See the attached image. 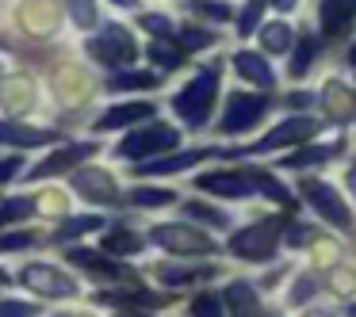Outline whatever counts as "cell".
I'll use <instances>...</instances> for the list:
<instances>
[{
    "label": "cell",
    "mask_w": 356,
    "mask_h": 317,
    "mask_svg": "<svg viewBox=\"0 0 356 317\" xmlns=\"http://www.w3.org/2000/svg\"><path fill=\"white\" fill-rule=\"evenodd\" d=\"M215 96H218V65H207V69H200V73H195V77L177 92L172 111H177V115L184 119L188 126H195V130H200V126L211 119Z\"/></svg>",
    "instance_id": "1"
},
{
    "label": "cell",
    "mask_w": 356,
    "mask_h": 317,
    "mask_svg": "<svg viewBox=\"0 0 356 317\" xmlns=\"http://www.w3.org/2000/svg\"><path fill=\"white\" fill-rule=\"evenodd\" d=\"M276 237H280V222L276 218H264V222H253L249 230L234 233L230 252L241 256V260H268L276 252Z\"/></svg>",
    "instance_id": "2"
},
{
    "label": "cell",
    "mask_w": 356,
    "mask_h": 317,
    "mask_svg": "<svg viewBox=\"0 0 356 317\" xmlns=\"http://www.w3.org/2000/svg\"><path fill=\"white\" fill-rule=\"evenodd\" d=\"M177 146V130L165 123H154V126H142V130L127 134L123 146H119V157L127 161H138V157H154V153H165V149Z\"/></svg>",
    "instance_id": "3"
},
{
    "label": "cell",
    "mask_w": 356,
    "mask_h": 317,
    "mask_svg": "<svg viewBox=\"0 0 356 317\" xmlns=\"http://www.w3.org/2000/svg\"><path fill=\"white\" fill-rule=\"evenodd\" d=\"M268 111V96H249V92H234L226 100V115H222V130L226 134H245L249 126H257V119Z\"/></svg>",
    "instance_id": "4"
},
{
    "label": "cell",
    "mask_w": 356,
    "mask_h": 317,
    "mask_svg": "<svg viewBox=\"0 0 356 317\" xmlns=\"http://www.w3.org/2000/svg\"><path fill=\"white\" fill-rule=\"evenodd\" d=\"M154 241L161 248H169V252H177V256H211V252H215L211 237L195 233L192 225H157Z\"/></svg>",
    "instance_id": "5"
},
{
    "label": "cell",
    "mask_w": 356,
    "mask_h": 317,
    "mask_svg": "<svg viewBox=\"0 0 356 317\" xmlns=\"http://www.w3.org/2000/svg\"><path fill=\"white\" fill-rule=\"evenodd\" d=\"M19 283L39 291V294H47V298H70V294H77V283H73L65 271L50 268V264H27V268L19 271Z\"/></svg>",
    "instance_id": "6"
},
{
    "label": "cell",
    "mask_w": 356,
    "mask_h": 317,
    "mask_svg": "<svg viewBox=\"0 0 356 317\" xmlns=\"http://www.w3.org/2000/svg\"><path fill=\"white\" fill-rule=\"evenodd\" d=\"M88 54H92L96 62H104V65H127V62H134L138 46H134V39H131L127 27H108L100 39L88 42Z\"/></svg>",
    "instance_id": "7"
},
{
    "label": "cell",
    "mask_w": 356,
    "mask_h": 317,
    "mask_svg": "<svg viewBox=\"0 0 356 317\" xmlns=\"http://www.w3.org/2000/svg\"><path fill=\"white\" fill-rule=\"evenodd\" d=\"M302 195H307V203H310V207H314L330 225H337V230H353V218H348L345 199H341V195L333 191L330 184H318V180H310V184H302Z\"/></svg>",
    "instance_id": "8"
},
{
    "label": "cell",
    "mask_w": 356,
    "mask_h": 317,
    "mask_svg": "<svg viewBox=\"0 0 356 317\" xmlns=\"http://www.w3.org/2000/svg\"><path fill=\"white\" fill-rule=\"evenodd\" d=\"M73 187H77V195L81 199H88V203H115V180L108 176L104 169H85V172H77L73 176Z\"/></svg>",
    "instance_id": "9"
},
{
    "label": "cell",
    "mask_w": 356,
    "mask_h": 317,
    "mask_svg": "<svg viewBox=\"0 0 356 317\" xmlns=\"http://www.w3.org/2000/svg\"><path fill=\"white\" fill-rule=\"evenodd\" d=\"M318 126H314V119H284V123L276 126V130L268 134V138H261L257 142V153H264V149H280V146H291V142H307L310 134H314Z\"/></svg>",
    "instance_id": "10"
},
{
    "label": "cell",
    "mask_w": 356,
    "mask_h": 317,
    "mask_svg": "<svg viewBox=\"0 0 356 317\" xmlns=\"http://www.w3.org/2000/svg\"><path fill=\"white\" fill-rule=\"evenodd\" d=\"M249 184H253V180L238 176V172H207V176H200V184H195V187L207 191V195H222V199H245Z\"/></svg>",
    "instance_id": "11"
},
{
    "label": "cell",
    "mask_w": 356,
    "mask_h": 317,
    "mask_svg": "<svg viewBox=\"0 0 356 317\" xmlns=\"http://www.w3.org/2000/svg\"><path fill=\"white\" fill-rule=\"evenodd\" d=\"M203 157H222L218 149H188V153H177V157H161V161H149L142 164V176H165V172H184L192 164H200Z\"/></svg>",
    "instance_id": "12"
},
{
    "label": "cell",
    "mask_w": 356,
    "mask_h": 317,
    "mask_svg": "<svg viewBox=\"0 0 356 317\" xmlns=\"http://www.w3.org/2000/svg\"><path fill=\"white\" fill-rule=\"evenodd\" d=\"M154 115L149 103H123V108H111L96 119V130H119V126H131V123H142V119Z\"/></svg>",
    "instance_id": "13"
},
{
    "label": "cell",
    "mask_w": 356,
    "mask_h": 317,
    "mask_svg": "<svg viewBox=\"0 0 356 317\" xmlns=\"http://www.w3.org/2000/svg\"><path fill=\"white\" fill-rule=\"evenodd\" d=\"M234 69H238L245 80L261 85V88H272V85H276V77H272L264 54H249V50H241V54H234Z\"/></svg>",
    "instance_id": "14"
},
{
    "label": "cell",
    "mask_w": 356,
    "mask_h": 317,
    "mask_svg": "<svg viewBox=\"0 0 356 317\" xmlns=\"http://www.w3.org/2000/svg\"><path fill=\"white\" fill-rule=\"evenodd\" d=\"M322 27L325 35H337L341 27H348V19H356V0H322Z\"/></svg>",
    "instance_id": "15"
},
{
    "label": "cell",
    "mask_w": 356,
    "mask_h": 317,
    "mask_svg": "<svg viewBox=\"0 0 356 317\" xmlns=\"http://www.w3.org/2000/svg\"><path fill=\"white\" fill-rule=\"evenodd\" d=\"M54 138L50 130H31L19 123H0V146H47Z\"/></svg>",
    "instance_id": "16"
},
{
    "label": "cell",
    "mask_w": 356,
    "mask_h": 317,
    "mask_svg": "<svg viewBox=\"0 0 356 317\" xmlns=\"http://www.w3.org/2000/svg\"><path fill=\"white\" fill-rule=\"evenodd\" d=\"M88 153H96V146H65V149H58L54 157H47V161L35 169V176H54V172H62V169H70V164H77L81 157H88Z\"/></svg>",
    "instance_id": "17"
},
{
    "label": "cell",
    "mask_w": 356,
    "mask_h": 317,
    "mask_svg": "<svg viewBox=\"0 0 356 317\" xmlns=\"http://www.w3.org/2000/svg\"><path fill=\"white\" fill-rule=\"evenodd\" d=\"M142 248V237L138 233H131V230H111L108 237H104V252H115V256H131V252H138Z\"/></svg>",
    "instance_id": "18"
},
{
    "label": "cell",
    "mask_w": 356,
    "mask_h": 317,
    "mask_svg": "<svg viewBox=\"0 0 356 317\" xmlns=\"http://www.w3.org/2000/svg\"><path fill=\"white\" fill-rule=\"evenodd\" d=\"M226 302H230L234 314H257V294H253V286L241 283V279L226 286Z\"/></svg>",
    "instance_id": "19"
},
{
    "label": "cell",
    "mask_w": 356,
    "mask_h": 317,
    "mask_svg": "<svg viewBox=\"0 0 356 317\" xmlns=\"http://www.w3.org/2000/svg\"><path fill=\"white\" fill-rule=\"evenodd\" d=\"M337 142H333V146H322V149H302V153H291V157H284V169H307V164H322V161H330L333 153H337Z\"/></svg>",
    "instance_id": "20"
},
{
    "label": "cell",
    "mask_w": 356,
    "mask_h": 317,
    "mask_svg": "<svg viewBox=\"0 0 356 317\" xmlns=\"http://www.w3.org/2000/svg\"><path fill=\"white\" fill-rule=\"evenodd\" d=\"M261 46L272 50V54H284V50L291 46V27H284V24H264V27H261Z\"/></svg>",
    "instance_id": "21"
},
{
    "label": "cell",
    "mask_w": 356,
    "mask_h": 317,
    "mask_svg": "<svg viewBox=\"0 0 356 317\" xmlns=\"http://www.w3.org/2000/svg\"><path fill=\"white\" fill-rule=\"evenodd\" d=\"M184 214H188V218H195V222H203V225H211V230H226V222H230V218H226L222 210L207 207V203H188Z\"/></svg>",
    "instance_id": "22"
},
{
    "label": "cell",
    "mask_w": 356,
    "mask_h": 317,
    "mask_svg": "<svg viewBox=\"0 0 356 317\" xmlns=\"http://www.w3.org/2000/svg\"><path fill=\"white\" fill-rule=\"evenodd\" d=\"M249 180L257 184V191H264L268 199H276V203H291V191H287L280 180H272L268 172H249Z\"/></svg>",
    "instance_id": "23"
},
{
    "label": "cell",
    "mask_w": 356,
    "mask_h": 317,
    "mask_svg": "<svg viewBox=\"0 0 356 317\" xmlns=\"http://www.w3.org/2000/svg\"><path fill=\"white\" fill-rule=\"evenodd\" d=\"M70 260L73 264H85V268H92V271H104V275H123L111 260H100V256L85 252V248H70Z\"/></svg>",
    "instance_id": "24"
},
{
    "label": "cell",
    "mask_w": 356,
    "mask_h": 317,
    "mask_svg": "<svg viewBox=\"0 0 356 317\" xmlns=\"http://www.w3.org/2000/svg\"><path fill=\"white\" fill-rule=\"evenodd\" d=\"M314 54H318V39H302L295 58H291V77H302L310 69V62H314Z\"/></svg>",
    "instance_id": "25"
},
{
    "label": "cell",
    "mask_w": 356,
    "mask_h": 317,
    "mask_svg": "<svg viewBox=\"0 0 356 317\" xmlns=\"http://www.w3.org/2000/svg\"><path fill=\"white\" fill-rule=\"evenodd\" d=\"M31 214V199H8V203H0V225H8V222H19V218Z\"/></svg>",
    "instance_id": "26"
},
{
    "label": "cell",
    "mask_w": 356,
    "mask_h": 317,
    "mask_svg": "<svg viewBox=\"0 0 356 317\" xmlns=\"http://www.w3.org/2000/svg\"><path fill=\"white\" fill-rule=\"evenodd\" d=\"M154 85H157L154 73H123V77L111 80V88H115V92H123V88H154Z\"/></svg>",
    "instance_id": "27"
},
{
    "label": "cell",
    "mask_w": 356,
    "mask_h": 317,
    "mask_svg": "<svg viewBox=\"0 0 356 317\" xmlns=\"http://www.w3.org/2000/svg\"><path fill=\"white\" fill-rule=\"evenodd\" d=\"M104 218L96 214H85V218H70V222L62 225V237H77V233H88V230H100Z\"/></svg>",
    "instance_id": "28"
},
{
    "label": "cell",
    "mask_w": 356,
    "mask_h": 317,
    "mask_svg": "<svg viewBox=\"0 0 356 317\" xmlns=\"http://www.w3.org/2000/svg\"><path fill=\"white\" fill-rule=\"evenodd\" d=\"M131 203H138V207H165V203H172V191H149V187H138V191H131Z\"/></svg>",
    "instance_id": "29"
},
{
    "label": "cell",
    "mask_w": 356,
    "mask_h": 317,
    "mask_svg": "<svg viewBox=\"0 0 356 317\" xmlns=\"http://www.w3.org/2000/svg\"><path fill=\"white\" fill-rule=\"evenodd\" d=\"M192 8L200 12V16H207V19H230V8H226L222 0H192Z\"/></svg>",
    "instance_id": "30"
},
{
    "label": "cell",
    "mask_w": 356,
    "mask_h": 317,
    "mask_svg": "<svg viewBox=\"0 0 356 317\" xmlns=\"http://www.w3.org/2000/svg\"><path fill=\"white\" fill-rule=\"evenodd\" d=\"M70 12H73V24H77V27H92L96 24L92 0H70Z\"/></svg>",
    "instance_id": "31"
},
{
    "label": "cell",
    "mask_w": 356,
    "mask_h": 317,
    "mask_svg": "<svg viewBox=\"0 0 356 317\" xmlns=\"http://www.w3.org/2000/svg\"><path fill=\"white\" fill-rule=\"evenodd\" d=\"M157 275H161L165 283H172V286H184V283H192L200 271L195 268H157Z\"/></svg>",
    "instance_id": "32"
},
{
    "label": "cell",
    "mask_w": 356,
    "mask_h": 317,
    "mask_svg": "<svg viewBox=\"0 0 356 317\" xmlns=\"http://www.w3.org/2000/svg\"><path fill=\"white\" fill-rule=\"evenodd\" d=\"M264 4L268 0H249V8H245V16H241V35H253V27H257V19H261V12H264Z\"/></svg>",
    "instance_id": "33"
},
{
    "label": "cell",
    "mask_w": 356,
    "mask_h": 317,
    "mask_svg": "<svg viewBox=\"0 0 356 317\" xmlns=\"http://www.w3.org/2000/svg\"><path fill=\"white\" fill-rule=\"evenodd\" d=\"M180 42H184L188 50H200V46H211V42H215V35L200 31V27H188V31L180 35Z\"/></svg>",
    "instance_id": "34"
},
{
    "label": "cell",
    "mask_w": 356,
    "mask_h": 317,
    "mask_svg": "<svg viewBox=\"0 0 356 317\" xmlns=\"http://www.w3.org/2000/svg\"><path fill=\"white\" fill-rule=\"evenodd\" d=\"M27 245H35L31 233H8V237H0V252H19Z\"/></svg>",
    "instance_id": "35"
},
{
    "label": "cell",
    "mask_w": 356,
    "mask_h": 317,
    "mask_svg": "<svg viewBox=\"0 0 356 317\" xmlns=\"http://www.w3.org/2000/svg\"><path fill=\"white\" fill-rule=\"evenodd\" d=\"M353 286H356V275H353L348 268H337V271H333V283H330L333 294H348Z\"/></svg>",
    "instance_id": "36"
},
{
    "label": "cell",
    "mask_w": 356,
    "mask_h": 317,
    "mask_svg": "<svg viewBox=\"0 0 356 317\" xmlns=\"http://www.w3.org/2000/svg\"><path fill=\"white\" fill-rule=\"evenodd\" d=\"M149 58H154V62H161L165 69H177V50L161 46V42H154V46H149Z\"/></svg>",
    "instance_id": "37"
},
{
    "label": "cell",
    "mask_w": 356,
    "mask_h": 317,
    "mask_svg": "<svg viewBox=\"0 0 356 317\" xmlns=\"http://www.w3.org/2000/svg\"><path fill=\"white\" fill-rule=\"evenodd\" d=\"M142 27L157 31L161 39H172V24H169V19H161V16H146V19H142Z\"/></svg>",
    "instance_id": "38"
},
{
    "label": "cell",
    "mask_w": 356,
    "mask_h": 317,
    "mask_svg": "<svg viewBox=\"0 0 356 317\" xmlns=\"http://www.w3.org/2000/svg\"><path fill=\"white\" fill-rule=\"evenodd\" d=\"M314 286H318V279H314V275H302V283H299V286H295V291H291V298H295V302L310 298V294H314Z\"/></svg>",
    "instance_id": "39"
},
{
    "label": "cell",
    "mask_w": 356,
    "mask_h": 317,
    "mask_svg": "<svg viewBox=\"0 0 356 317\" xmlns=\"http://www.w3.org/2000/svg\"><path fill=\"white\" fill-rule=\"evenodd\" d=\"M16 314H35V306H24V302H0V317H16Z\"/></svg>",
    "instance_id": "40"
},
{
    "label": "cell",
    "mask_w": 356,
    "mask_h": 317,
    "mask_svg": "<svg viewBox=\"0 0 356 317\" xmlns=\"http://www.w3.org/2000/svg\"><path fill=\"white\" fill-rule=\"evenodd\" d=\"M192 309H195V314H207V317H211V314H218V302L211 298V294H200V298H195V306H192Z\"/></svg>",
    "instance_id": "41"
},
{
    "label": "cell",
    "mask_w": 356,
    "mask_h": 317,
    "mask_svg": "<svg viewBox=\"0 0 356 317\" xmlns=\"http://www.w3.org/2000/svg\"><path fill=\"white\" fill-rule=\"evenodd\" d=\"M272 4H276V8H280V12H291V8H295V4H299V0H272Z\"/></svg>",
    "instance_id": "42"
},
{
    "label": "cell",
    "mask_w": 356,
    "mask_h": 317,
    "mask_svg": "<svg viewBox=\"0 0 356 317\" xmlns=\"http://www.w3.org/2000/svg\"><path fill=\"white\" fill-rule=\"evenodd\" d=\"M119 8H134V0H115Z\"/></svg>",
    "instance_id": "43"
},
{
    "label": "cell",
    "mask_w": 356,
    "mask_h": 317,
    "mask_svg": "<svg viewBox=\"0 0 356 317\" xmlns=\"http://www.w3.org/2000/svg\"><path fill=\"white\" fill-rule=\"evenodd\" d=\"M348 62H353V65H356V46H353V54H348Z\"/></svg>",
    "instance_id": "44"
},
{
    "label": "cell",
    "mask_w": 356,
    "mask_h": 317,
    "mask_svg": "<svg viewBox=\"0 0 356 317\" xmlns=\"http://www.w3.org/2000/svg\"><path fill=\"white\" fill-rule=\"evenodd\" d=\"M348 180H353V191H356V169H353V176H348Z\"/></svg>",
    "instance_id": "45"
},
{
    "label": "cell",
    "mask_w": 356,
    "mask_h": 317,
    "mask_svg": "<svg viewBox=\"0 0 356 317\" xmlns=\"http://www.w3.org/2000/svg\"><path fill=\"white\" fill-rule=\"evenodd\" d=\"M348 314H353V317H356V306H353V309H348Z\"/></svg>",
    "instance_id": "46"
}]
</instances>
